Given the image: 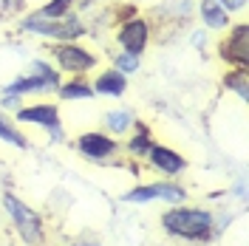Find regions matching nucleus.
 <instances>
[{
	"instance_id": "obj_1",
	"label": "nucleus",
	"mask_w": 249,
	"mask_h": 246,
	"mask_svg": "<svg viewBox=\"0 0 249 246\" xmlns=\"http://www.w3.org/2000/svg\"><path fill=\"white\" fill-rule=\"evenodd\" d=\"M161 227L173 238L184 241H207L215 229V218L210 210H196V207H173L161 215Z\"/></svg>"
},
{
	"instance_id": "obj_2",
	"label": "nucleus",
	"mask_w": 249,
	"mask_h": 246,
	"mask_svg": "<svg viewBox=\"0 0 249 246\" xmlns=\"http://www.w3.org/2000/svg\"><path fill=\"white\" fill-rule=\"evenodd\" d=\"M20 31L26 34H37V37H48L57 43H77L79 37L85 34V26L77 15H65V17H43V15H29L23 17Z\"/></svg>"
},
{
	"instance_id": "obj_3",
	"label": "nucleus",
	"mask_w": 249,
	"mask_h": 246,
	"mask_svg": "<svg viewBox=\"0 0 249 246\" xmlns=\"http://www.w3.org/2000/svg\"><path fill=\"white\" fill-rule=\"evenodd\" d=\"M3 207H6V212L12 215V221H15L17 235H20L29 246H40L43 241H46L43 218L37 215L29 204H23V201L17 198V195H12V193H3Z\"/></svg>"
},
{
	"instance_id": "obj_4",
	"label": "nucleus",
	"mask_w": 249,
	"mask_h": 246,
	"mask_svg": "<svg viewBox=\"0 0 249 246\" xmlns=\"http://www.w3.org/2000/svg\"><path fill=\"white\" fill-rule=\"evenodd\" d=\"M62 79L60 74L43 60H34L31 62V71L29 74H23V77H17L15 82H9L3 93H12V96H29V93H46V91H57V85H60Z\"/></svg>"
},
{
	"instance_id": "obj_5",
	"label": "nucleus",
	"mask_w": 249,
	"mask_h": 246,
	"mask_svg": "<svg viewBox=\"0 0 249 246\" xmlns=\"http://www.w3.org/2000/svg\"><path fill=\"white\" fill-rule=\"evenodd\" d=\"M167 201V204H184L187 190L178 181H150V184H139L127 190L122 195L124 204H150V201Z\"/></svg>"
},
{
	"instance_id": "obj_6",
	"label": "nucleus",
	"mask_w": 249,
	"mask_h": 246,
	"mask_svg": "<svg viewBox=\"0 0 249 246\" xmlns=\"http://www.w3.org/2000/svg\"><path fill=\"white\" fill-rule=\"evenodd\" d=\"M54 62L62 74L71 77H82L96 68V54H91L88 48H82L79 43H60L54 48Z\"/></svg>"
},
{
	"instance_id": "obj_7",
	"label": "nucleus",
	"mask_w": 249,
	"mask_h": 246,
	"mask_svg": "<svg viewBox=\"0 0 249 246\" xmlns=\"http://www.w3.org/2000/svg\"><path fill=\"white\" fill-rule=\"evenodd\" d=\"M17 122L26 124H37L46 127L51 133V141H62V124H60V108L48 105V102H37V105H20L15 113Z\"/></svg>"
},
{
	"instance_id": "obj_8",
	"label": "nucleus",
	"mask_w": 249,
	"mask_h": 246,
	"mask_svg": "<svg viewBox=\"0 0 249 246\" xmlns=\"http://www.w3.org/2000/svg\"><path fill=\"white\" fill-rule=\"evenodd\" d=\"M116 43H119V51H127V54H136L142 57L144 48L150 43V26L144 17H130L124 20L119 31H116Z\"/></svg>"
},
{
	"instance_id": "obj_9",
	"label": "nucleus",
	"mask_w": 249,
	"mask_h": 246,
	"mask_svg": "<svg viewBox=\"0 0 249 246\" xmlns=\"http://www.w3.org/2000/svg\"><path fill=\"white\" fill-rule=\"evenodd\" d=\"M221 60L235 68H249V29L247 23H238L221 40Z\"/></svg>"
},
{
	"instance_id": "obj_10",
	"label": "nucleus",
	"mask_w": 249,
	"mask_h": 246,
	"mask_svg": "<svg viewBox=\"0 0 249 246\" xmlns=\"http://www.w3.org/2000/svg\"><path fill=\"white\" fill-rule=\"evenodd\" d=\"M77 150H79V156H85V158H91V161H105V158L119 153V141L110 136V133L88 130V133H79Z\"/></svg>"
},
{
	"instance_id": "obj_11",
	"label": "nucleus",
	"mask_w": 249,
	"mask_h": 246,
	"mask_svg": "<svg viewBox=\"0 0 249 246\" xmlns=\"http://www.w3.org/2000/svg\"><path fill=\"white\" fill-rule=\"evenodd\" d=\"M150 161V167L159 170L161 176H178L187 170V158L181 153H176L173 147H164V144H153L150 153L144 156Z\"/></svg>"
},
{
	"instance_id": "obj_12",
	"label": "nucleus",
	"mask_w": 249,
	"mask_h": 246,
	"mask_svg": "<svg viewBox=\"0 0 249 246\" xmlns=\"http://www.w3.org/2000/svg\"><path fill=\"white\" fill-rule=\"evenodd\" d=\"M93 93H102V96H122L127 91V77L119 74L116 68H108V71H102L99 77L93 79Z\"/></svg>"
},
{
	"instance_id": "obj_13",
	"label": "nucleus",
	"mask_w": 249,
	"mask_h": 246,
	"mask_svg": "<svg viewBox=\"0 0 249 246\" xmlns=\"http://www.w3.org/2000/svg\"><path fill=\"white\" fill-rule=\"evenodd\" d=\"M198 12H201V20L207 29H227L230 26V15L218 0H201Z\"/></svg>"
},
{
	"instance_id": "obj_14",
	"label": "nucleus",
	"mask_w": 249,
	"mask_h": 246,
	"mask_svg": "<svg viewBox=\"0 0 249 246\" xmlns=\"http://www.w3.org/2000/svg\"><path fill=\"white\" fill-rule=\"evenodd\" d=\"M57 96L60 99H91V96H96L91 88V82H85V79H68V82H60L57 85Z\"/></svg>"
},
{
	"instance_id": "obj_15",
	"label": "nucleus",
	"mask_w": 249,
	"mask_h": 246,
	"mask_svg": "<svg viewBox=\"0 0 249 246\" xmlns=\"http://www.w3.org/2000/svg\"><path fill=\"white\" fill-rule=\"evenodd\" d=\"M133 124H136V116H133L127 108L108 110V113H105V127H108L113 136H122V133H127Z\"/></svg>"
},
{
	"instance_id": "obj_16",
	"label": "nucleus",
	"mask_w": 249,
	"mask_h": 246,
	"mask_svg": "<svg viewBox=\"0 0 249 246\" xmlns=\"http://www.w3.org/2000/svg\"><path fill=\"white\" fill-rule=\"evenodd\" d=\"M136 136H130L127 141V150L133 158H144V156L150 153V147H153V139H150V130H147V124L144 122H136Z\"/></svg>"
},
{
	"instance_id": "obj_17",
	"label": "nucleus",
	"mask_w": 249,
	"mask_h": 246,
	"mask_svg": "<svg viewBox=\"0 0 249 246\" xmlns=\"http://www.w3.org/2000/svg\"><path fill=\"white\" fill-rule=\"evenodd\" d=\"M0 141H9V144H15L17 150H29V139L23 136L20 130H17L15 124H12V119L0 110Z\"/></svg>"
},
{
	"instance_id": "obj_18",
	"label": "nucleus",
	"mask_w": 249,
	"mask_h": 246,
	"mask_svg": "<svg viewBox=\"0 0 249 246\" xmlns=\"http://www.w3.org/2000/svg\"><path fill=\"white\" fill-rule=\"evenodd\" d=\"M224 85L235 91L241 99H249V82H247V68H230V74L224 77Z\"/></svg>"
},
{
	"instance_id": "obj_19",
	"label": "nucleus",
	"mask_w": 249,
	"mask_h": 246,
	"mask_svg": "<svg viewBox=\"0 0 249 246\" xmlns=\"http://www.w3.org/2000/svg\"><path fill=\"white\" fill-rule=\"evenodd\" d=\"M142 65V57H136V54H127V51H119L116 57H113V68L119 71V74H124V77H130V74H136Z\"/></svg>"
},
{
	"instance_id": "obj_20",
	"label": "nucleus",
	"mask_w": 249,
	"mask_h": 246,
	"mask_svg": "<svg viewBox=\"0 0 249 246\" xmlns=\"http://www.w3.org/2000/svg\"><path fill=\"white\" fill-rule=\"evenodd\" d=\"M71 9H74V0H51L48 6L37 9V15H43V17H65V15H71Z\"/></svg>"
},
{
	"instance_id": "obj_21",
	"label": "nucleus",
	"mask_w": 249,
	"mask_h": 246,
	"mask_svg": "<svg viewBox=\"0 0 249 246\" xmlns=\"http://www.w3.org/2000/svg\"><path fill=\"white\" fill-rule=\"evenodd\" d=\"M224 9H227V15H235V12H244L247 9V0H218Z\"/></svg>"
},
{
	"instance_id": "obj_22",
	"label": "nucleus",
	"mask_w": 249,
	"mask_h": 246,
	"mask_svg": "<svg viewBox=\"0 0 249 246\" xmlns=\"http://www.w3.org/2000/svg\"><path fill=\"white\" fill-rule=\"evenodd\" d=\"M23 6V0H0V15H9V12H17Z\"/></svg>"
},
{
	"instance_id": "obj_23",
	"label": "nucleus",
	"mask_w": 249,
	"mask_h": 246,
	"mask_svg": "<svg viewBox=\"0 0 249 246\" xmlns=\"http://www.w3.org/2000/svg\"><path fill=\"white\" fill-rule=\"evenodd\" d=\"M77 246H99V244H77Z\"/></svg>"
}]
</instances>
